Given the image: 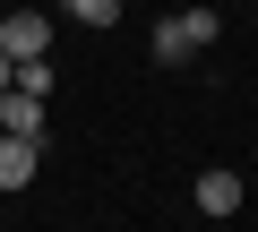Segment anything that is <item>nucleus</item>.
Here are the masks:
<instances>
[{
  "instance_id": "nucleus-5",
  "label": "nucleus",
  "mask_w": 258,
  "mask_h": 232,
  "mask_svg": "<svg viewBox=\"0 0 258 232\" xmlns=\"http://www.w3.org/2000/svg\"><path fill=\"white\" fill-rule=\"evenodd\" d=\"M0 129L43 138V95H26V86H0Z\"/></svg>"
},
{
  "instance_id": "nucleus-4",
  "label": "nucleus",
  "mask_w": 258,
  "mask_h": 232,
  "mask_svg": "<svg viewBox=\"0 0 258 232\" xmlns=\"http://www.w3.org/2000/svg\"><path fill=\"white\" fill-rule=\"evenodd\" d=\"M189 198H198V215H215V223H224V215H241V172H224V164H215V172H198V189H189Z\"/></svg>"
},
{
  "instance_id": "nucleus-6",
  "label": "nucleus",
  "mask_w": 258,
  "mask_h": 232,
  "mask_svg": "<svg viewBox=\"0 0 258 232\" xmlns=\"http://www.w3.org/2000/svg\"><path fill=\"white\" fill-rule=\"evenodd\" d=\"M60 9H69L78 26H95V35H103V26H120V0H60Z\"/></svg>"
},
{
  "instance_id": "nucleus-1",
  "label": "nucleus",
  "mask_w": 258,
  "mask_h": 232,
  "mask_svg": "<svg viewBox=\"0 0 258 232\" xmlns=\"http://www.w3.org/2000/svg\"><path fill=\"white\" fill-rule=\"evenodd\" d=\"M0 52H9V60H43L52 52V18L43 9H9V18H0Z\"/></svg>"
},
{
  "instance_id": "nucleus-7",
  "label": "nucleus",
  "mask_w": 258,
  "mask_h": 232,
  "mask_svg": "<svg viewBox=\"0 0 258 232\" xmlns=\"http://www.w3.org/2000/svg\"><path fill=\"white\" fill-rule=\"evenodd\" d=\"M181 26H189V43H198V52H207V43H215V26H224V18H215V9H181Z\"/></svg>"
},
{
  "instance_id": "nucleus-8",
  "label": "nucleus",
  "mask_w": 258,
  "mask_h": 232,
  "mask_svg": "<svg viewBox=\"0 0 258 232\" xmlns=\"http://www.w3.org/2000/svg\"><path fill=\"white\" fill-rule=\"evenodd\" d=\"M9 78H18V60H9V52H0V86H9Z\"/></svg>"
},
{
  "instance_id": "nucleus-3",
  "label": "nucleus",
  "mask_w": 258,
  "mask_h": 232,
  "mask_svg": "<svg viewBox=\"0 0 258 232\" xmlns=\"http://www.w3.org/2000/svg\"><path fill=\"white\" fill-rule=\"evenodd\" d=\"M147 60H155V69H181V60H198V43H189L181 9H172V18H155V35H147Z\"/></svg>"
},
{
  "instance_id": "nucleus-2",
  "label": "nucleus",
  "mask_w": 258,
  "mask_h": 232,
  "mask_svg": "<svg viewBox=\"0 0 258 232\" xmlns=\"http://www.w3.org/2000/svg\"><path fill=\"white\" fill-rule=\"evenodd\" d=\"M35 172H43V138H18V129H0V189L18 198Z\"/></svg>"
}]
</instances>
